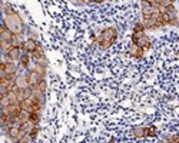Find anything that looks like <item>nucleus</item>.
I'll list each match as a JSON object with an SVG mask.
<instances>
[{
	"instance_id": "obj_1",
	"label": "nucleus",
	"mask_w": 179,
	"mask_h": 143,
	"mask_svg": "<svg viewBox=\"0 0 179 143\" xmlns=\"http://www.w3.org/2000/svg\"><path fill=\"white\" fill-rule=\"evenodd\" d=\"M5 22L7 24V27L10 29L11 32L15 34H20L23 30V23H22V19L19 17L16 11L11 13V14H5Z\"/></svg>"
},
{
	"instance_id": "obj_2",
	"label": "nucleus",
	"mask_w": 179,
	"mask_h": 143,
	"mask_svg": "<svg viewBox=\"0 0 179 143\" xmlns=\"http://www.w3.org/2000/svg\"><path fill=\"white\" fill-rule=\"evenodd\" d=\"M27 76V80H29V84H30V87H36L39 84V82L42 80V79H44L40 73H37V72L34 70V69H32V70H29L26 73Z\"/></svg>"
},
{
	"instance_id": "obj_3",
	"label": "nucleus",
	"mask_w": 179,
	"mask_h": 143,
	"mask_svg": "<svg viewBox=\"0 0 179 143\" xmlns=\"http://www.w3.org/2000/svg\"><path fill=\"white\" fill-rule=\"evenodd\" d=\"M102 37L103 40H112V42H116V39H118V32H116V29L115 27H106L102 30Z\"/></svg>"
},
{
	"instance_id": "obj_4",
	"label": "nucleus",
	"mask_w": 179,
	"mask_h": 143,
	"mask_svg": "<svg viewBox=\"0 0 179 143\" xmlns=\"http://www.w3.org/2000/svg\"><path fill=\"white\" fill-rule=\"evenodd\" d=\"M39 47V44H37V42H36V40H34V39H26V40H24V42H23V46H22V49L24 50V52H26V53H30V55H32L33 52H34V50L37 49Z\"/></svg>"
},
{
	"instance_id": "obj_5",
	"label": "nucleus",
	"mask_w": 179,
	"mask_h": 143,
	"mask_svg": "<svg viewBox=\"0 0 179 143\" xmlns=\"http://www.w3.org/2000/svg\"><path fill=\"white\" fill-rule=\"evenodd\" d=\"M129 55L132 56V57H136V59H141V57H143V55H145V49H142V47H139L138 44H130L129 47Z\"/></svg>"
},
{
	"instance_id": "obj_6",
	"label": "nucleus",
	"mask_w": 179,
	"mask_h": 143,
	"mask_svg": "<svg viewBox=\"0 0 179 143\" xmlns=\"http://www.w3.org/2000/svg\"><path fill=\"white\" fill-rule=\"evenodd\" d=\"M136 44H138L139 47H142V49H145V50H149L151 49V46H152V43H151V40H149V37H148L146 34H142L141 37L138 39Z\"/></svg>"
},
{
	"instance_id": "obj_7",
	"label": "nucleus",
	"mask_w": 179,
	"mask_h": 143,
	"mask_svg": "<svg viewBox=\"0 0 179 143\" xmlns=\"http://www.w3.org/2000/svg\"><path fill=\"white\" fill-rule=\"evenodd\" d=\"M23 53V49L22 47H17V46H13L10 50H9V53H6V55H9L11 60H19L20 59V56Z\"/></svg>"
},
{
	"instance_id": "obj_8",
	"label": "nucleus",
	"mask_w": 179,
	"mask_h": 143,
	"mask_svg": "<svg viewBox=\"0 0 179 143\" xmlns=\"http://www.w3.org/2000/svg\"><path fill=\"white\" fill-rule=\"evenodd\" d=\"M16 86L19 89H26V87L30 86L26 75H17V77H16Z\"/></svg>"
},
{
	"instance_id": "obj_9",
	"label": "nucleus",
	"mask_w": 179,
	"mask_h": 143,
	"mask_svg": "<svg viewBox=\"0 0 179 143\" xmlns=\"http://www.w3.org/2000/svg\"><path fill=\"white\" fill-rule=\"evenodd\" d=\"M15 33L11 32L10 29L7 27L5 30H0V40H6V42H11V39H13Z\"/></svg>"
},
{
	"instance_id": "obj_10",
	"label": "nucleus",
	"mask_w": 179,
	"mask_h": 143,
	"mask_svg": "<svg viewBox=\"0 0 179 143\" xmlns=\"http://www.w3.org/2000/svg\"><path fill=\"white\" fill-rule=\"evenodd\" d=\"M132 132H133V136L138 139L145 138V127L143 126H135L132 129Z\"/></svg>"
},
{
	"instance_id": "obj_11",
	"label": "nucleus",
	"mask_w": 179,
	"mask_h": 143,
	"mask_svg": "<svg viewBox=\"0 0 179 143\" xmlns=\"http://www.w3.org/2000/svg\"><path fill=\"white\" fill-rule=\"evenodd\" d=\"M142 17L143 19H151L152 17V6L151 5L142 6Z\"/></svg>"
},
{
	"instance_id": "obj_12",
	"label": "nucleus",
	"mask_w": 179,
	"mask_h": 143,
	"mask_svg": "<svg viewBox=\"0 0 179 143\" xmlns=\"http://www.w3.org/2000/svg\"><path fill=\"white\" fill-rule=\"evenodd\" d=\"M30 53H26L24 50H23V53H22V56H20V59H19V63L20 65H23V66H29V63H30Z\"/></svg>"
},
{
	"instance_id": "obj_13",
	"label": "nucleus",
	"mask_w": 179,
	"mask_h": 143,
	"mask_svg": "<svg viewBox=\"0 0 179 143\" xmlns=\"http://www.w3.org/2000/svg\"><path fill=\"white\" fill-rule=\"evenodd\" d=\"M156 138V127L153 126H149V127H145V138Z\"/></svg>"
},
{
	"instance_id": "obj_14",
	"label": "nucleus",
	"mask_w": 179,
	"mask_h": 143,
	"mask_svg": "<svg viewBox=\"0 0 179 143\" xmlns=\"http://www.w3.org/2000/svg\"><path fill=\"white\" fill-rule=\"evenodd\" d=\"M17 117H19V119H20V120L24 123V122L30 120V113H29L27 110H23V109H22V112L19 113V116H17Z\"/></svg>"
},
{
	"instance_id": "obj_15",
	"label": "nucleus",
	"mask_w": 179,
	"mask_h": 143,
	"mask_svg": "<svg viewBox=\"0 0 179 143\" xmlns=\"http://www.w3.org/2000/svg\"><path fill=\"white\" fill-rule=\"evenodd\" d=\"M11 44H13V46H17V47H22L23 42H22V39H20V34H15V36H13V39H11Z\"/></svg>"
},
{
	"instance_id": "obj_16",
	"label": "nucleus",
	"mask_w": 179,
	"mask_h": 143,
	"mask_svg": "<svg viewBox=\"0 0 179 143\" xmlns=\"http://www.w3.org/2000/svg\"><path fill=\"white\" fill-rule=\"evenodd\" d=\"M30 122H33L34 125H39V122H40V112L30 113Z\"/></svg>"
},
{
	"instance_id": "obj_17",
	"label": "nucleus",
	"mask_w": 179,
	"mask_h": 143,
	"mask_svg": "<svg viewBox=\"0 0 179 143\" xmlns=\"http://www.w3.org/2000/svg\"><path fill=\"white\" fill-rule=\"evenodd\" d=\"M161 19H162V22L165 23V24H169L171 23V20H172V17H171V14H169L168 11H162V14H161Z\"/></svg>"
},
{
	"instance_id": "obj_18",
	"label": "nucleus",
	"mask_w": 179,
	"mask_h": 143,
	"mask_svg": "<svg viewBox=\"0 0 179 143\" xmlns=\"http://www.w3.org/2000/svg\"><path fill=\"white\" fill-rule=\"evenodd\" d=\"M145 30H146V27H145V24H143V22H142V23H135V26H133V32H139V33H145Z\"/></svg>"
},
{
	"instance_id": "obj_19",
	"label": "nucleus",
	"mask_w": 179,
	"mask_h": 143,
	"mask_svg": "<svg viewBox=\"0 0 179 143\" xmlns=\"http://www.w3.org/2000/svg\"><path fill=\"white\" fill-rule=\"evenodd\" d=\"M9 105H11V102H10V99L7 97V94H6V96H0V106H2V107H7Z\"/></svg>"
},
{
	"instance_id": "obj_20",
	"label": "nucleus",
	"mask_w": 179,
	"mask_h": 143,
	"mask_svg": "<svg viewBox=\"0 0 179 143\" xmlns=\"http://www.w3.org/2000/svg\"><path fill=\"white\" fill-rule=\"evenodd\" d=\"M165 11H168L172 19L178 17V16H176V9H175V6H174V5H172V6H168V7H165Z\"/></svg>"
},
{
	"instance_id": "obj_21",
	"label": "nucleus",
	"mask_w": 179,
	"mask_h": 143,
	"mask_svg": "<svg viewBox=\"0 0 179 143\" xmlns=\"http://www.w3.org/2000/svg\"><path fill=\"white\" fill-rule=\"evenodd\" d=\"M112 44H113V42H112V40H102V42L99 43V46H100V49L106 50V49H109Z\"/></svg>"
},
{
	"instance_id": "obj_22",
	"label": "nucleus",
	"mask_w": 179,
	"mask_h": 143,
	"mask_svg": "<svg viewBox=\"0 0 179 143\" xmlns=\"http://www.w3.org/2000/svg\"><path fill=\"white\" fill-rule=\"evenodd\" d=\"M36 87H37L39 90H42V92H46V87H47V83H46V80H44V79H42V80L39 82V84L36 86Z\"/></svg>"
},
{
	"instance_id": "obj_23",
	"label": "nucleus",
	"mask_w": 179,
	"mask_h": 143,
	"mask_svg": "<svg viewBox=\"0 0 179 143\" xmlns=\"http://www.w3.org/2000/svg\"><path fill=\"white\" fill-rule=\"evenodd\" d=\"M24 100V94H23V89H19L17 90V102L20 103V102H23Z\"/></svg>"
},
{
	"instance_id": "obj_24",
	"label": "nucleus",
	"mask_w": 179,
	"mask_h": 143,
	"mask_svg": "<svg viewBox=\"0 0 179 143\" xmlns=\"http://www.w3.org/2000/svg\"><path fill=\"white\" fill-rule=\"evenodd\" d=\"M175 0H162L161 2V7H168V6H172L174 5Z\"/></svg>"
},
{
	"instance_id": "obj_25",
	"label": "nucleus",
	"mask_w": 179,
	"mask_h": 143,
	"mask_svg": "<svg viewBox=\"0 0 179 143\" xmlns=\"http://www.w3.org/2000/svg\"><path fill=\"white\" fill-rule=\"evenodd\" d=\"M7 93H9V89L3 86V84H0V96H6Z\"/></svg>"
},
{
	"instance_id": "obj_26",
	"label": "nucleus",
	"mask_w": 179,
	"mask_h": 143,
	"mask_svg": "<svg viewBox=\"0 0 179 143\" xmlns=\"http://www.w3.org/2000/svg\"><path fill=\"white\" fill-rule=\"evenodd\" d=\"M166 142H174V143H179V136H169L165 139Z\"/></svg>"
},
{
	"instance_id": "obj_27",
	"label": "nucleus",
	"mask_w": 179,
	"mask_h": 143,
	"mask_svg": "<svg viewBox=\"0 0 179 143\" xmlns=\"http://www.w3.org/2000/svg\"><path fill=\"white\" fill-rule=\"evenodd\" d=\"M93 3H103V2H105V0H92Z\"/></svg>"
}]
</instances>
